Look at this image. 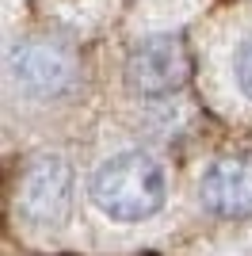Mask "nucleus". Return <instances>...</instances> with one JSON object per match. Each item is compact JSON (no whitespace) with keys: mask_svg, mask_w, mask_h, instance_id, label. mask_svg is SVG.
<instances>
[{"mask_svg":"<svg viewBox=\"0 0 252 256\" xmlns=\"http://www.w3.org/2000/svg\"><path fill=\"white\" fill-rule=\"evenodd\" d=\"M92 199L115 222H146L164 206V172L149 153H118L92 176Z\"/></svg>","mask_w":252,"mask_h":256,"instance_id":"f257e3e1","label":"nucleus"},{"mask_svg":"<svg viewBox=\"0 0 252 256\" xmlns=\"http://www.w3.org/2000/svg\"><path fill=\"white\" fill-rule=\"evenodd\" d=\"M188 76H191V58H188V46L176 34H157V38L138 42L130 62H126V80L138 96L180 92Z\"/></svg>","mask_w":252,"mask_h":256,"instance_id":"f03ea898","label":"nucleus"},{"mask_svg":"<svg viewBox=\"0 0 252 256\" xmlns=\"http://www.w3.org/2000/svg\"><path fill=\"white\" fill-rule=\"evenodd\" d=\"M12 73L20 80V88L27 96L38 100H54L65 96L76 80V54L69 46L54 42V38H34V42L16 50Z\"/></svg>","mask_w":252,"mask_h":256,"instance_id":"7ed1b4c3","label":"nucleus"},{"mask_svg":"<svg viewBox=\"0 0 252 256\" xmlns=\"http://www.w3.org/2000/svg\"><path fill=\"white\" fill-rule=\"evenodd\" d=\"M73 199V168L62 157H38L27 164L20 184V210L38 226L62 222Z\"/></svg>","mask_w":252,"mask_h":256,"instance_id":"20e7f679","label":"nucleus"},{"mask_svg":"<svg viewBox=\"0 0 252 256\" xmlns=\"http://www.w3.org/2000/svg\"><path fill=\"white\" fill-rule=\"evenodd\" d=\"M199 199L218 218H248L252 214V153L214 160L199 180Z\"/></svg>","mask_w":252,"mask_h":256,"instance_id":"39448f33","label":"nucleus"},{"mask_svg":"<svg viewBox=\"0 0 252 256\" xmlns=\"http://www.w3.org/2000/svg\"><path fill=\"white\" fill-rule=\"evenodd\" d=\"M237 84L252 100V38H244V46L237 50Z\"/></svg>","mask_w":252,"mask_h":256,"instance_id":"423d86ee","label":"nucleus"}]
</instances>
